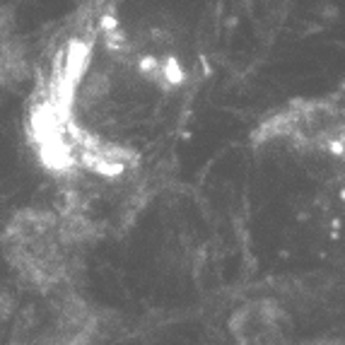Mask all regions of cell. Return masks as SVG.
<instances>
[{"instance_id": "1", "label": "cell", "mask_w": 345, "mask_h": 345, "mask_svg": "<svg viewBox=\"0 0 345 345\" xmlns=\"http://www.w3.org/2000/svg\"><path fill=\"white\" fill-rule=\"evenodd\" d=\"M82 239L58 212L22 210L3 232V251L29 287L58 295L70 287L82 268Z\"/></svg>"}, {"instance_id": "2", "label": "cell", "mask_w": 345, "mask_h": 345, "mask_svg": "<svg viewBox=\"0 0 345 345\" xmlns=\"http://www.w3.org/2000/svg\"><path fill=\"white\" fill-rule=\"evenodd\" d=\"M253 140L290 142L297 150L343 155V102L340 94L323 99H292L273 116L261 121Z\"/></svg>"}, {"instance_id": "3", "label": "cell", "mask_w": 345, "mask_h": 345, "mask_svg": "<svg viewBox=\"0 0 345 345\" xmlns=\"http://www.w3.org/2000/svg\"><path fill=\"white\" fill-rule=\"evenodd\" d=\"M229 331L237 345H287V319L270 299H256L237 309Z\"/></svg>"}]
</instances>
